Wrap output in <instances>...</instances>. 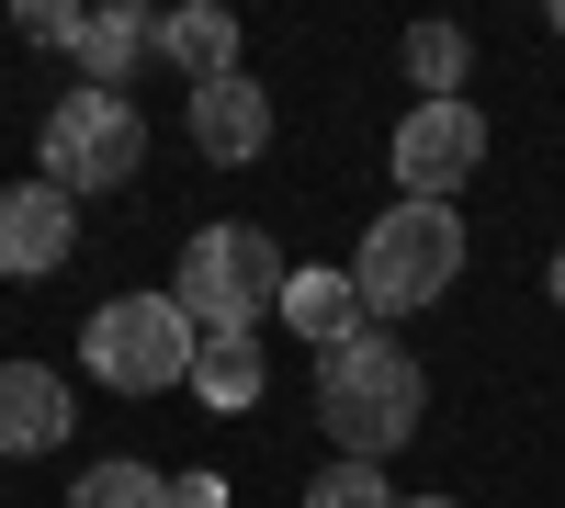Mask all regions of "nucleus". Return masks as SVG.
<instances>
[{
    "instance_id": "nucleus-1",
    "label": "nucleus",
    "mask_w": 565,
    "mask_h": 508,
    "mask_svg": "<svg viewBox=\"0 0 565 508\" xmlns=\"http://www.w3.org/2000/svg\"><path fill=\"white\" fill-rule=\"evenodd\" d=\"M418 407H430V374H418V350H396L385 328L317 350V430L340 441V464H385V452H407Z\"/></svg>"
},
{
    "instance_id": "nucleus-10",
    "label": "nucleus",
    "mask_w": 565,
    "mask_h": 508,
    "mask_svg": "<svg viewBox=\"0 0 565 508\" xmlns=\"http://www.w3.org/2000/svg\"><path fill=\"white\" fill-rule=\"evenodd\" d=\"M159 57L181 79H238V12H215V0H181V12H159Z\"/></svg>"
},
{
    "instance_id": "nucleus-4",
    "label": "nucleus",
    "mask_w": 565,
    "mask_h": 508,
    "mask_svg": "<svg viewBox=\"0 0 565 508\" xmlns=\"http://www.w3.org/2000/svg\"><path fill=\"white\" fill-rule=\"evenodd\" d=\"M193 316H181L170 294H114L103 316L79 328V361L103 374L114 396H170V385H193Z\"/></svg>"
},
{
    "instance_id": "nucleus-7",
    "label": "nucleus",
    "mask_w": 565,
    "mask_h": 508,
    "mask_svg": "<svg viewBox=\"0 0 565 508\" xmlns=\"http://www.w3.org/2000/svg\"><path fill=\"white\" fill-rule=\"evenodd\" d=\"M79 249V204L57 181H0V283H45Z\"/></svg>"
},
{
    "instance_id": "nucleus-3",
    "label": "nucleus",
    "mask_w": 565,
    "mask_h": 508,
    "mask_svg": "<svg viewBox=\"0 0 565 508\" xmlns=\"http://www.w3.org/2000/svg\"><path fill=\"white\" fill-rule=\"evenodd\" d=\"M452 271H463V215L452 204H385L362 226V249H351V294H362L373 328H385V316L441 305Z\"/></svg>"
},
{
    "instance_id": "nucleus-13",
    "label": "nucleus",
    "mask_w": 565,
    "mask_h": 508,
    "mask_svg": "<svg viewBox=\"0 0 565 508\" xmlns=\"http://www.w3.org/2000/svg\"><path fill=\"white\" fill-rule=\"evenodd\" d=\"M193 385H204V407H260V339H204Z\"/></svg>"
},
{
    "instance_id": "nucleus-6",
    "label": "nucleus",
    "mask_w": 565,
    "mask_h": 508,
    "mask_svg": "<svg viewBox=\"0 0 565 508\" xmlns=\"http://www.w3.org/2000/svg\"><path fill=\"white\" fill-rule=\"evenodd\" d=\"M476 170H487V114H476V102H418V114L396 125V181H407V204H452Z\"/></svg>"
},
{
    "instance_id": "nucleus-21",
    "label": "nucleus",
    "mask_w": 565,
    "mask_h": 508,
    "mask_svg": "<svg viewBox=\"0 0 565 508\" xmlns=\"http://www.w3.org/2000/svg\"><path fill=\"white\" fill-rule=\"evenodd\" d=\"M554 34H565V0H554Z\"/></svg>"
},
{
    "instance_id": "nucleus-19",
    "label": "nucleus",
    "mask_w": 565,
    "mask_h": 508,
    "mask_svg": "<svg viewBox=\"0 0 565 508\" xmlns=\"http://www.w3.org/2000/svg\"><path fill=\"white\" fill-rule=\"evenodd\" d=\"M543 283H554V305H565V249H554V271H543Z\"/></svg>"
},
{
    "instance_id": "nucleus-15",
    "label": "nucleus",
    "mask_w": 565,
    "mask_h": 508,
    "mask_svg": "<svg viewBox=\"0 0 565 508\" xmlns=\"http://www.w3.org/2000/svg\"><path fill=\"white\" fill-rule=\"evenodd\" d=\"M68 508H170V475H148V464H90L79 486H68Z\"/></svg>"
},
{
    "instance_id": "nucleus-20",
    "label": "nucleus",
    "mask_w": 565,
    "mask_h": 508,
    "mask_svg": "<svg viewBox=\"0 0 565 508\" xmlns=\"http://www.w3.org/2000/svg\"><path fill=\"white\" fill-rule=\"evenodd\" d=\"M396 508H463V497H396Z\"/></svg>"
},
{
    "instance_id": "nucleus-8",
    "label": "nucleus",
    "mask_w": 565,
    "mask_h": 508,
    "mask_svg": "<svg viewBox=\"0 0 565 508\" xmlns=\"http://www.w3.org/2000/svg\"><path fill=\"white\" fill-rule=\"evenodd\" d=\"M181 125H193V148L204 159H226V170H249L260 148H271V90L238 68V79H204L193 102H181Z\"/></svg>"
},
{
    "instance_id": "nucleus-16",
    "label": "nucleus",
    "mask_w": 565,
    "mask_h": 508,
    "mask_svg": "<svg viewBox=\"0 0 565 508\" xmlns=\"http://www.w3.org/2000/svg\"><path fill=\"white\" fill-rule=\"evenodd\" d=\"M306 508H396V486H385V464H328L306 486Z\"/></svg>"
},
{
    "instance_id": "nucleus-5",
    "label": "nucleus",
    "mask_w": 565,
    "mask_h": 508,
    "mask_svg": "<svg viewBox=\"0 0 565 508\" xmlns=\"http://www.w3.org/2000/svg\"><path fill=\"white\" fill-rule=\"evenodd\" d=\"M148 170V114L125 102V90H68L57 114H45V181L79 204V193H114V181Z\"/></svg>"
},
{
    "instance_id": "nucleus-17",
    "label": "nucleus",
    "mask_w": 565,
    "mask_h": 508,
    "mask_svg": "<svg viewBox=\"0 0 565 508\" xmlns=\"http://www.w3.org/2000/svg\"><path fill=\"white\" fill-rule=\"evenodd\" d=\"M23 45H79V12L68 0H23Z\"/></svg>"
},
{
    "instance_id": "nucleus-9",
    "label": "nucleus",
    "mask_w": 565,
    "mask_h": 508,
    "mask_svg": "<svg viewBox=\"0 0 565 508\" xmlns=\"http://www.w3.org/2000/svg\"><path fill=\"white\" fill-rule=\"evenodd\" d=\"M68 385L45 374V361H0V452H12V464H34V452H57L68 441Z\"/></svg>"
},
{
    "instance_id": "nucleus-12",
    "label": "nucleus",
    "mask_w": 565,
    "mask_h": 508,
    "mask_svg": "<svg viewBox=\"0 0 565 508\" xmlns=\"http://www.w3.org/2000/svg\"><path fill=\"white\" fill-rule=\"evenodd\" d=\"M148 45H159V23L136 12V0H114V12H79V45H68V57L90 68V90H125V68L148 57Z\"/></svg>"
},
{
    "instance_id": "nucleus-18",
    "label": "nucleus",
    "mask_w": 565,
    "mask_h": 508,
    "mask_svg": "<svg viewBox=\"0 0 565 508\" xmlns=\"http://www.w3.org/2000/svg\"><path fill=\"white\" fill-rule=\"evenodd\" d=\"M170 508H226V475H181V486H170Z\"/></svg>"
},
{
    "instance_id": "nucleus-11",
    "label": "nucleus",
    "mask_w": 565,
    "mask_h": 508,
    "mask_svg": "<svg viewBox=\"0 0 565 508\" xmlns=\"http://www.w3.org/2000/svg\"><path fill=\"white\" fill-rule=\"evenodd\" d=\"M282 316H295V339H317V350H340V339L373 328L362 294H351V271H295V283H282Z\"/></svg>"
},
{
    "instance_id": "nucleus-14",
    "label": "nucleus",
    "mask_w": 565,
    "mask_h": 508,
    "mask_svg": "<svg viewBox=\"0 0 565 508\" xmlns=\"http://www.w3.org/2000/svg\"><path fill=\"white\" fill-rule=\"evenodd\" d=\"M463 68H476V57H463L452 23H418V34H407V79H418V102H463Z\"/></svg>"
},
{
    "instance_id": "nucleus-2",
    "label": "nucleus",
    "mask_w": 565,
    "mask_h": 508,
    "mask_svg": "<svg viewBox=\"0 0 565 508\" xmlns=\"http://www.w3.org/2000/svg\"><path fill=\"white\" fill-rule=\"evenodd\" d=\"M282 283H295V260L260 226H193L170 305L193 316V339H260V316H282Z\"/></svg>"
}]
</instances>
